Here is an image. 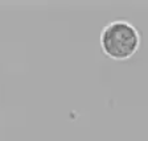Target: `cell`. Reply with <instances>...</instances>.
Wrapping results in <instances>:
<instances>
[{"mask_svg":"<svg viewBox=\"0 0 148 141\" xmlns=\"http://www.w3.org/2000/svg\"><path fill=\"white\" fill-rule=\"evenodd\" d=\"M142 36L139 29L126 18H115L102 28L99 44L102 52L115 61H126L139 50Z\"/></svg>","mask_w":148,"mask_h":141,"instance_id":"obj_1","label":"cell"}]
</instances>
